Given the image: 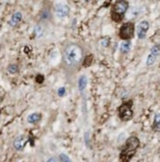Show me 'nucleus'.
<instances>
[{
    "mask_svg": "<svg viewBox=\"0 0 160 162\" xmlns=\"http://www.w3.org/2000/svg\"><path fill=\"white\" fill-rule=\"evenodd\" d=\"M149 30V23L147 20H142L137 26V36L143 40L146 37V33Z\"/></svg>",
    "mask_w": 160,
    "mask_h": 162,
    "instance_id": "7",
    "label": "nucleus"
},
{
    "mask_svg": "<svg viewBox=\"0 0 160 162\" xmlns=\"http://www.w3.org/2000/svg\"><path fill=\"white\" fill-rule=\"evenodd\" d=\"M37 79V82L38 83H41L43 81V77L42 76H38V78H36Z\"/></svg>",
    "mask_w": 160,
    "mask_h": 162,
    "instance_id": "21",
    "label": "nucleus"
},
{
    "mask_svg": "<svg viewBox=\"0 0 160 162\" xmlns=\"http://www.w3.org/2000/svg\"><path fill=\"white\" fill-rule=\"evenodd\" d=\"M152 130L156 133H160V113H156L152 124Z\"/></svg>",
    "mask_w": 160,
    "mask_h": 162,
    "instance_id": "10",
    "label": "nucleus"
},
{
    "mask_svg": "<svg viewBox=\"0 0 160 162\" xmlns=\"http://www.w3.org/2000/svg\"><path fill=\"white\" fill-rule=\"evenodd\" d=\"M140 147V140L136 136H130L122 147L119 162H130Z\"/></svg>",
    "mask_w": 160,
    "mask_h": 162,
    "instance_id": "2",
    "label": "nucleus"
},
{
    "mask_svg": "<svg viewBox=\"0 0 160 162\" xmlns=\"http://www.w3.org/2000/svg\"><path fill=\"white\" fill-rule=\"evenodd\" d=\"M57 93L60 97H63L65 93V88H60L58 90H57Z\"/></svg>",
    "mask_w": 160,
    "mask_h": 162,
    "instance_id": "19",
    "label": "nucleus"
},
{
    "mask_svg": "<svg viewBox=\"0 0 160 162\" xmlns=\"http://www.w3.org/2000/svg\"><path fill=\"white\" fill-rule=\"evenodd\" d=\"M132 105L133 101L132 100L123 101L121 106L118 107V116L123 122H128L133 117L132 111Z\"/></svg>",
    "mask_w": 160,
    "mask_h": 162,
    "instance_id": "4",
    "label": "nucleus"
},
{
    "mask_svg": "<svg viewBox=\"0 0 160 162\" xmlns=\"http://www.w3.org/2000/svg\"><path fill=\"white\" fill-rule=\"evenodd\" d=\"M41 118V113H38V112H35V113H32L31 115H29L28 117V122L30 124H36L38 123Z\"/></svg>",
    "mask_w": 160,
    "mask_h": 162,
    "instance_id": "11",
    "label": "nucleus"
},
{
    "mask_svg": "<svg viewBox=\"0 0 160 162\" xmlns=\"http://www.w3.org/2000/svg\"><path fill=\"white\" fill-rule=\"evenodd\" d=\"M54 11L58 18H64L69 14L70 8L64 3H56L54 5Z\"/></svg>",
    "mask_w": 160,
    "mask_h": 162,
    "instance_id": "6",
    "label": "nucleus"
},
{
    "mask_svg": "<svg viewBox=\"0 0 160 162\" xmlns=\"http://www.w3.org/2000/svg\"><path fill=\"white\" fill-rule=\"evenodd\" d=\"M47 162H59V159H58L57 157H50V158L47 160Z\"/></svg>",
    "mask_w": 160,
    "mask_h": 162,
    "instance_id": "20",
    "label": "nucleus"
},
{
    "mask_svg": "<svg viewBox=\"0 0 160 162\" xmlns=\"http://www.w3.org/2000/svg\"><path fill=\"white\" fill-rule=\"evenodd\" d=\"M35 31V33H36V36L37 37H41L43 33V31H42V28L41 26H36V28L34 29Z\"/></svg>",
    "mask_w": 160,
    "mask_h": 162,
    "instance_id": "17",
    "label": "nucleus"
},
{
    "mask_svg": "<svg viewBox=\"0 0 160 162\" xmlns=\"http://www.w3.org/2000/svg\"><path fill=\"white\" fill-rule=\"evenodd\" d=\"M60 159H61L62 162H72L71 159L68 157V156H66L64 154H61L60 155Z\"/></svg>",
    "mask_w": 160,
    "mask_h": 162,
    "instance_id": "18",
    "label": "nucleus"
},
{
    "mask_svg": "<svg viewBox=\"0 0 160 162\" xmlns=\"http://www.w3.org/2000/svg\"><path fill=\"white\" fill-rule=\"evenodd\" d=\"M83 58V50L78 44L70 43L64 49V60L67 66L77 65Z\"/></svg>",
    "mask_w": 160,
    "mask_h": 162,
    "instance_id": "1",
    "label": "nucleus"
},
{
    "mask_svg": "<svg viewBox=\"0 0 160 162\" xmlns=\"http://www.w3.org/2000/svg\"><path fill=\"white\" fill-rule=\"evenodd\" d=\"M21 19H22V14H21L20 12H16V13L11 17V18H10V20H9V24H10L11 26L15 27V26H17L18 23L21 21Z\"/></svg>",
    "mask_w": 160,
    "mask_h": 162,
    "instance_id": "9",
    "label": "nucleus"
},
{
    "mask_svg": "<svg viewBox=\"0 0 160 162\" xmlns=\"http://www.w3.org/2000/svg\"><path fill=\"white\" fill-rule=\"evenodd\" d=\"M18 68L17 64H9L8 67V71L10 74H15V73L18 72Z\"/></svg>",
    "mask_w": 160,
    "mask_h": 162,
    "instance_id": "16",
    "label": "nucleus"
},
{
    "mask_svg": "<svg viewBox=\"0 0 160 162\" xmlns=\"http://www.w3.org/2000/svg\"><path fill=\"white\" fill-rule=\"evenodd\" d=\"M87 78L85 75H82L79 79H78V88L79 90H84L85 88L87 87Z\"/></svg>",
    "mask_w": 160,
    "mask_h": 162,
    "instance_id": "12",
    "label": "nucleus"
},
{
    "mask_svg": "<svg viewBox=\"0 0 160 162\" xmlns=\"http://www.w3.org/2000/svg\"><path fill=\"white\" fill-rule=\"evenodd\" d=\"M129 8V3L128 1H123V0H120V1H116L113 3L110 8V18L112 21L120 23L123 20L124 16Z\"/></svg>",
    "mask_w": 160,
    "mask_h": 162,
    "instance_id": "3",
    "label": "nucleus"
},
{
    "mask_svg": "<svg viewBox=\"0 0 160 162\" xmlns=\"http://www.w3.org/2000/svg\"><path fill=\"white\" fill-rule=\"evenodd\" d=\"M134 31H135V27L133 22L132 21L125 22L121 26L119 30V37L124 41H130L134 36Z\"/></svg>",
    "mask_w": 160,
    "mask_h": 162,
    "instance_id": "5",
    "label": "nucleus"
},
{
    "mask_svg": "<svg viewBox=\"0 0 160 162\" xmlns=\"http://www.w3.org/2000/svg\"><path fill=\"white\" fill-rule=\"evenodd\" d=\"M156 57H157V56H155V55H154L150 54V55H148V57H147V60H146V64H147L148 66L152 65V64L155 62Z\"/></svg>",
    "mask_w": 160,
    "mask_h": 162,
    "instance_id": "14",
    "label": "nucleus"
},
{
    "mask_svg": "<svg viewBox=\"0 0 160 162\" xmlns=\"http://www.w3.org/2000/svg\"><path fill=\"white\" fill-rule=\"evenodd\" d=\"M28 141H29V138L26 135L18 136L16 139L14 140V142H13V147H14V148L16 150H18V151L22 150L25 147V146L27 145Z\"/></svg>",
    "mask_w": 160,
    "mask_h": 162,
    "instance_id": "8",
    "label": "nucleus"
},
{
    "mask_svg": "<svg viewBox=\"0 0 160 162\" xmlns=\"http://www.w3.org/2000/svg\"><path fill=\"white\" fill-rule=\"evenodd\" d=\"M150 54L155 55V56H158V55L160 54V46L159 45H155L151 48V51H150Z\"/></svg>",
    "mask_w": 160,
    "mask_h": 162,
    "instance_id": "15",
    "label": "nucleus"
},
{
    "mask_svg": "<svg viewBox=\"0 0 160 162\" xmlns=\"http://www.w3.org/2000/svg\"><path fill=\"white\" fill-rule=\"evenodd\" d=\"M131 49V42L130 41H123L122 44H121V47H120V50L122 54H127L129 53Z\"/></svg>",
    "mask_w": 160,
    "mask_h": 162,
    "instance_id": "13",
    "label": "nucleus"
}]
</instances>
